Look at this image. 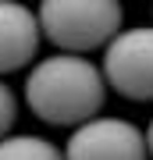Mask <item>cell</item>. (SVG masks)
<instances>
[{"label":"cell","mask_w":153,"mask_h":160,"mask_svg":"<svg viewBox=\"0 0 153 160\" xmlns=\"http://www.w3.org/2000/svg\"><path fill=\"white\" fill-rule=\"evenodd\" d=\"M146 132L128 118L100 114L71 128L64 142V160H146Z\"/></svg>","instance_id":"obj_4"},{"label":"cell","mask_w":153,"mask_h":160,"mask_svg":"<svg viewBox=\"0 0 153 160\" xmlns=\"http://www.w3.org/2000/svg\"><path fill=\"white\" fill-rule=\"evenodd\" d=\"M103 82L118 96L146 103L153 100V25H128L103 50Z\"/></svg>","instance_id":"obj_3"},{"label":"cell","mask_w":153,"mask_h":160,"mask_svg":"<svg viewBox=\"0 0 153 160\" xmlns=\"http://www.w3.org/2000/svg\"><path fill=\"white\" fill-rule=\"evenodd\" d=\"M150 14H153V7H150Z\"/></svg>","instance_id":"obj_9"},{"label":"cell","mask_w":153,"mask_h":160,"mask_svg":"<svg viewBox=\"0 0 153 160\" xmlns=\"http://www.w3.org/2000/svg\"><path fill=\"white\" fill-rule=\"evenodd\" d=\"M39 32L61 53L85 57L89 50H107L121 32L125 7L118 0H43L36 7Z\"/></svg>","instance_id":"obj_2"},{"label":"cell","mask_w":153,"mask_h":160,"mask_svg":"<svg viewBox=\"0 0 153 160\" xmlns=\"http://www.w3.org/2000/svg\"><path fill=\"white\" fill-rule=\"evenodd\" d=\"M14 121H18V96H14V89L0 78V139L11 135Z\"/></svg>","instance_id":"obj_7"},{"label":"cell","mask_w":153,"mask_h":160,"mask_svg":"<svg viewBox=\"0 0 153 160\" xmlns=\"http://www.w3.org/2000/svg\"><path fill=\"white\" fill-rule=\"evenodd\" d=\"M39 18L18 0H0V75H11L39 53Z\"/></svg>","instance_id":"obj_5"},{"label":"cell","mask_w":153,"mask_h":160,"mask_svg":"<svg viewBox=\"0 0 153 160\" xmlns=\"http://www.w3.org/2000/svg\"><path fill=\"white\" fill-rule=\"evenodd\" d=\"M0 160H64V153L43 135H7L0 139Z\"/></svg>","instance_id":"obj_6"},{"label":"cell","mask_w":153,"mask_h":160,"mask_svg":"<svg viewBox=\"0 0 153 160\" xmlns=\"http://www.w3.org/2000/svg\"><path fill=\"white\" fill-rule=\"evenodd\" d=\"M146 149H150V157H153V121H150V128H146Z\"/></svg>","instance_id":"obj_8"},{"label":"cell","mask_w":153,"mask_h":160,"mask_svg":"<svg viewBox=\"0 0 153 160\" xmlns=\"http://www.w3.org/2000/svg\"><path fill=\"white\" fill-rule=\"evenodd\" d=\"M103 100H107V82L89 57L50 53L36 61L25 78V103L46 125L79 128L100 118Z\"/></svg>","instance_id":"obj_1"}]
</instances>
